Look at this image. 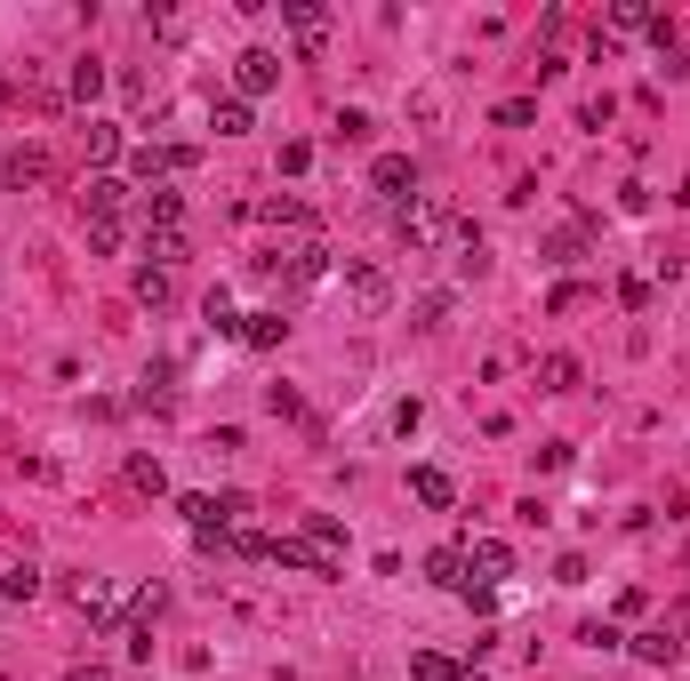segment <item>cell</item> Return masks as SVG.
<instances>
[{
  "mask_svg": "<svg viewBox=\"0 0 690 681\" xmlns=\"http://www.w3.org/2000/svg\"><path fill=\"white\" fill-rule=\"evenodd\" d=\"M538 385H546V394H578V354H546L538 361Z\"/></svg>",
  "mask_w": 690,
  "mask_h": 681,
  "instance_id": "obj_16",
  "label": "cell"
},
{
  "mask_svg": "<svg viewBox=\"0 0 690 681\" xmlns=\"http://www.w3.org/2000/svg\"><path fill=\"white\" fill-rule=\"evenodd\" d=\"M73 97H80V105L105 97V65H97V56H80V65H73Z\"/></svg>",
  "mask_w": 690,
  "mask_h": 681,
  "instance_id": "obj_22",
  "label": "cell"
},
{
  "mask_svg": "<svg viewBox=\"0 0 690 681\" xmlns=\"http://www.w3.org/2000/svg\"><path fill=\"white\" fill-rule=\"evenodd\" d=\"M0 184H9V193H33V184H49V153H40V144H16V153L0 160Z\"/></svg>",
  "mask_w": 690,
  "mask_h": 681,
  "instance_id": "obj_8",
  "label": "cell"
},
{
  "mask_svg": "<svg viewBox=\"0 0 690 681\" xmlns=\"http://www.w3.org/2000/svg\"><path fill=\"white\" fill-rule=\"evenodd\" d=\"M531 120H538L531 97H506V105H498V129H531Z\"/></svg>",
  "mask_w": 690,
  "mask_h": 681,
  "instance_id": "obj_28",
  "label": "cell"
},
{
  "mask_svg": "<svg viewBox=\"0 0 690 681\" xmlns=\"http://www.w3.org/2000/svg\"><path fill=\"white\" fill-rule=\"evenodd\" d=\"M129 481H137V489H145V498H161V489H169V473H161L153 458H129Z\"/></svg>",
  "mask_w": 690,
  "mask_h": 681,
  "instance_id": "obj_27",
  "label": "cell"
},
{
  "mask_svg": "<svg viewBox=\"0 0 690 681\" xmlns=\"http://www.w3.org/2000/svg\"><path fill=\"white\" fill-rule=\"evenodd\" d=\"M281 337H290V321H281V313H241V345H257V354H273Z\"/></svg>",
  "mask_w": 690,
  "mask_h": 681,
  "instance_id": "obj_14",
  "label": "cell"
},
{
  "mask_svg": "<svg viewBox=\"0 0 690 681\" xmlns=\"http://www.w3.org/2000/svg\"><path fill=\"white\" fill-rule=\"evenodd\" d=\"M370 184H378L385 201H418V160H410V153H378Z\"/></svg>",
  "mask_w": 690,
  "mask_h": 681,
  "instance_id": "obj_6",
  "label": "cell"
},
{
  "mask_svg": "<svg viewBox=\"0 0 690 681\" xmlns=\"http://www.w3.org/2000/svg\"><path fill=\"white\" fill-rule=\"evenodd\" d=\"M266 224H297V233H306V224H314V209H306V201H290V193H281V201H266Z\"/></svg>",
  "mask_w": 690,
  "mask_h": 681,
  "instance_id": "obj_25",
  "label": "cell"
},
{
  "mask_svg": "<svg viewBox=\"0 0 690 681\" xmlns=\"http://www.w3.org/2000/svg\"><path fill=\"white\" fill-rule=\"evenodd\" d=\"M65 681H113V673H105V666H73Z\"/></svg>",
  "mask_w": 690,
  "mask_h": 681,
  "instance_id": "obj_36",
  "label": "cell"
},
{
  "mask_svg": "<svg viewBox=\"0 0 690 681\" xmlns=\"http://www.w3.org/2000/svg\"><path fill=\"white\" fill-rule=\"evenodd\" d=\"M73 609L89 617V626H113V617H120V609H113V586H105V577H73Z\"/></svg>",
  "mask_w": 690,
  "mask_h": 681,
  "instance_id": "obj_10",
  "label": "cell"
},
{
  "mask_svg": "<svg viewBox=\"0 0 690 681\" xmlns=\"http://www.w3.org/2000/svg\"><path fill=\"white\" fill-rule=\"evenodd\" d=\"M161 602H169V593H161V586H145V593H137V602H129V617H137V626L153 633V617H161Z\"/></svg>",
  "mask_w": 690,
  "mask_h": 681,
  "instance_id": "obj_30",
  "label": "cell"
},
{
  "mask_svg": "<svg viewBox=\"0 0 690 681\" xmlns=\"http://www.w3.org/2000/svg\"><path fill=\"white\" fill-rule=\"evenodd\" d=\"M177 297V273H161V265H137V305H169Z\"/></svg>",
  "mask_w": 690,
  "mask_h": 681,
  "instance_id": "obj_18",
  "label": "cell"
},
{
  "mask_svg": "<svg viewBox=\"0 0 690 681\" xmlns=\"http://www.w3.org/2000/svg\"><path fill=\"white\" fill-rule=\"evenodd\" d=\"M209 129H217V137H250V105H241V97H226V105L209 113Z\"/></svg>",
  "mask_w": 690,
  "mask_h": 681,
  "instance_id": "obj_23",
  "label": "cell"
},
{
  "mask_svg": "<svg viewBox=\"0 0 690 681\" xmlns=\"http://www.w3.org/2000/svg\"><path fill=\"white\" fill-rule=\"evenodd\" d=\"M80 144H89L97 169H105V160H120V129H113V120H89V129H80Z\"/></svg>",
  "mask_w": 690,
  "mask_h": 681,
  "instance_id": "obj_21",
  "label": "cell"
},
{
  "mask_svg": "<svg viewBox=\"0 0 690 681\" xmlns=\"http://www.w3.org/2000/svg\"><path fill=\"white\" fill-rule=\"evenodd\" d=\"M153 224H186V193L153 184V193H145V233H153Z\"/></svg>",
  "mask_w": 690,
  "mask_h": 681,
  "instance_id": "obj_17",
  "label": "cell"
},
{
  "mask_svg": "<svg viewBox=\"0 0 690 681\" xmlns=\"http://www.w3.org/2000/svg\"><path fill=\"white\" fill-rule=\"evenodd\" d=\"M0 593H9V602H33V593H40V569H33V562H16L9 577H0Z\"/></svg>",
  "mask_w": 690,
  "mask_h": 681,
  "instance_id": "obj_24",
  "label": "cell"
},
{
  "mask_svg": "<svg viewBox=\"0 0 690 681\" xmlns=\"http://www.w3.org/2000/svg\"><path fill=\"white\" fill-rule=\"evenodd\" d=\"M546 257H554V265H578L586 257V233H554V241H546Z\"/></svg>",
  "mask_w": 690,
  "mask_h": 681,
  "instance_id": "obj_31",
  "label": "cell"
},
{
  "mask_svg": "<svg viewBox=\"0 0 690 681\" xmlns=\"http://www.w3.org/2000/svg\"><path fill=\"white\" fill-rule=\"evenodd\" d=\"M458 553H465V586H474V593H490V586L514 577V545H506V538H465Z\"/></svg>",
  "mask_w": 690,
  "mask_h": 681,
  "instance_id": "obj_2",
  "label": "cell"
},
{
  "mask_svg": "<svg viewBox=\"0 0 690 681\" xmlns=\"http://www.w3.org/2000/svg\"><path fill=\"white\" fill-rule=\"evenodd\" d=\"M281 25H290L297 49H321V40H330V9H321V0H281Z\"/></svg>",
  "mask_w": 690,
  "mask_h": 681,
  "instance_id": "obj_4",
  "label": "cell"
},
{
  "mask_svg": "<svg viewBox=\"0 0 690 681\" xmlns=\"http://www.w3.org/2000/svg\"><path fill=\"white\" fill-rule=\"evenodd\" d=\"M410 681H465V666L442 650H410Z\"/></svg>",
  "mask_w": 690,
  "mask_h": 681,
  "instance_id": "obj_15",
  "label": "cell"
},
{
  "mask_svg": "<svg viewBox=\"0 0 690 681\" xmlns=\"http://www.w3.org/2000/svg\"><path fill=\"white\" fill-rule=\"evenodd\" d=\"M345 297H354L361 313H385V305H394V281H385L378 265H345Z\"/></svg>",
  "mask_w": 690,
  "mask_h": 681,
  "instance_id": "obj_7",
  "label": "cell"
},
{
  "mask_svg": "<svg viewBox=\"0 0 690 681\" xmlns=\"http://www.w3.org/2000/svg\"><path fill=\"white\" fill-rule=\"evenodd\" d=\"M337 137H345V144H361V137H370V113L345 105V113H337Z\"/></svg>",
  "mask_w": 690,
  "mask_h": 681,
  "instance_id": "obj_34",
  "label": "cell"
},
{
  "mask_svg": "<svg viewBox=\"0 0 690 681\" xmlns=\"http://www.w3.org/2000/svg\"><path fill=\"white\" fill-rule=\"evenodd\" d=\"M145 257L161 265V273H177V265H186V224H153V233H145Z\"/></svg>",
  "mask_w": 690,
  "mask_h": 681,
  "instance_id": "obj_12",
  "label": "cell"
},
{
  "mask_svg": "<svg viewBox=\"0 0 690 681\" xmlns=\"http://www.w3.org/2000/svg\"><path fill=\"white\" fill-rule=\"evenodd\" d=\"M89 249H97V257L120 249V217H89Z\"/></svg>",
  "mask_w": 690,
  "mask_h": 681,
  "instance_id": "obj_29",
  "label": "cell"
},
{
  "mask_svg": "<svg viewBox=\"0 0 690 681\" xmlns=\"http://www.w3.org/2000/svg\"><path fill=\"white\" fill-rule=\"evenodd\" d=\"M266 409H273V417H306V401H297L290 385H273V394H266Z\"/></svg>",
  "mask_w": 690,
  "mask_h": 681,
  "instance_id": "obj_33",
  "label": "cell"
},
{
  "mask_svg": "<svg viewBox=\"0 0 690 681\" xmlns=\"http://www.w3.org/2000/svg\"><path fill=\"white\" fill-rule=\"evenodd\" d=\"M626 650H635L642 666H682V633H675V626H642Z\"/></svg>",
  "mask_w": 690,
  "mask_h": 681,
  "instance_id": "obj_9",
  "label": "cell"
},
{
  "mask_svg": "<svg viewBox=\"0 0 690 681\" xmlns=\"http://www.w3.org/2000/svg\"><path fill=\"white\" fill-rule=\"evenodd\" d=\"M306 538H314L321 553H345V529H337V513H314V522H306Z\"/></svg>",
  "mask_w": 690,
  "mask_h": 681,
  "instance_id": "obj_26",
  "label": "cell"
},
{
  "mask_svg": "<svg viewBox=\"0 0 690 681\" xmlns=\"http://www.w3.org/2000/svg\"><path fill=\"white\" fill-rule=\"evenodd\" d=\"M120 201H129V184H120V177H89V184H80V209H89V217H120Z\"/></svg>",
  "mask_w": 690,
  "mask_h": 681,
  "instance_id": "obj_13",
  "label": "cell"
},
{
  "mask_svg": "<svg viewBox=\"0 0 690 681\" xmlns=\"http://www.w3.org/2000/svg\"><path fill=\"white\" fill-rule=\"evenodd\" d=\"M273 80H281V56H273V49H241V56H233V89H241V105H250V97H266Z\"/></svg>",
  "mask_w": 690,
  "mask_h": 681,
  "instance_id": "obj_3",
  "label": "cell"
},
{
  "mask_svg": "<svg viewBox=\"0 0 690 681\" xmlns=\"http://www.w3.org/2000/svg\"><path fill=\"white\" fill-rule=\"evenodd\" d=\"M401 241L410 249H434V241H450L458 233V217H450V201H434V193H418V201H401Z\"/></svg>",
  "mask_w": 690,
  "mask_h": 681,
  "instance_id": "obj_1",
  "label": "cell"
},
{
  "mask_svg": "<svg viewBox=\"0 0 690 681\" xmlns=\"http://www.w3.org/2000/svg\"><path fill=\"white\" fill-rule=\"evenodd\" d=\"M425 577H434V586H465V553L458 545H434V553H425Z\"/></svg>",
  "mask_w": 690,
  "mask_h": 681,
  "instance_id": "obj_19",
  "label": "cell"
},
{
  "mask_svg": "<svg viewBox=\"0 0 690 681\" xmlns=\"http://www.w3.org/2000/svg\"><path fill=\"white\" fill-rule=\"evenodd\" d=\"M442 313H450V288H434V297H418V329H442Z\"/></svg>",
  "mask_w": 690,
  "mask_h": 681,
  "instance_id": "obj_32",
  "label": "cell"
},
{
  "mask_svg": "<svg viewBox=\"0 0 690 681\" xmlns=\"http://www.w3.org/2000/svg\"><path fill=\"white\" fill-rule=\"evenodd\" d=\"M410 498L442 513V505H458V481H450V473H442V465H418V473H410Z\"/></svg>",
  "mask_w": 690,
  "mask_h": 681,
  "instance_id": "obj_11",
  "label": "cell"
},
{
  "mask_svg": "<svg viewBox=\"0 0 690 681\" xmlns=\"http://www.w3.org/2000/svg\"><path fill=\"white\" fill-rule=\"evenodd\" d=\"M682 201H690V193H682Z\"/></svg>",
  "mask_w": 690,
  "mask_h": 681,
  "instance_id": "obj_37",
  "label": "cell"
},
{
  "mask_svg": "<svg viewBox=\"0 0 690 681\" xmlns=\"http://www.w3.org/2000/svg\"><path fill=\"white\" fill-rule=\"evenodd\" d=\"M266 562H281V569H314V577H337V553H321L314 538H273V545H266Z\"/></svg>",
  "mask_w": 690,
  "mask_h": 681,
  "instance_id": "obj_5",
  "label": "cell"
},
{
  "mask_svg": "<svg viewBox=\"0 0 690 681\" xmlns=\"http://www.w3.org/2000/svg\"><path fill=\"white\" fill-rule=\"evenodd\" d=\"M611 33L626 40V33H659V9H642V0H618L611 9Z\"/></svg>",
  "mask_w": 690,
  "mask_h": 681,
  "instance_id": "obj_20",
  "label": "cell"
},
{
  "mask_svg": "<svg viewBox=\"0 0 690 681\" xmlns=\"http://www.w3.org/2000/svg\"><path fill=\"white\" fill-rule=\"evenodd\" d=\"M578 642H586V650H618L626 633H618V626H578Z\"/></svg>",
  "mask_w": 690,
  "mask_h": 681,
  "instance_id": "obj_35",
  "label": "cell"
}]
</instances>
